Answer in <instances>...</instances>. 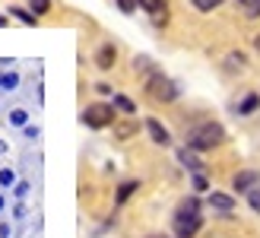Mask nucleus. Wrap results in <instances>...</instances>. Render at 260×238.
Returning a JSON list of instances; mask_svg holds the SVG:
<instances>
[{
	"instance_id": "1",
	"label": "nucleus",
	"mask_w": 260,
	"mask_h": 238,
	"mask_svg": "<svg viewBox=\"0 0 260 238\" xmlns=\"http://www.w3.org/2000/svg\"><path fill=\"white\" fill-rule=\"evenodd\" d=\"M222 143H225V127L219 121H200L184 137V146L193 153H210V150H219Z\"/></svg>"
},
{
	"instance_id": "2",
	"label": "nucleus",
	"mask_w": 260,
	"mask_h": 238,
	"mask_svg": "<svg viewBox=\"0 0 260 238\" xmlns=\"http://www.w3.org/2000/svg\"><path fill=\"white\" fill-rule=\"evenodd\" d=\"M172 229H175V238H193L203 229V216H200V200L197 197H184V200L178 203L175 216H172Z\"/></svg>"
},
{
	"instance_id": "3",
	"label": "nucleus",
	"mask_w": 260,
	"mask_h": 238,
	"mask_svg": "<svg viewBox=\"0 0 260 238\" xmlns=\"http://www.w3.org/2000/svg\"><path fill=\"white\" fill-rule=\"evenodd\" d=\"M143 92H146L152 102H162V105H172V102L181 99V86L172 76H165L162 70H152V73L143 76Z\"/></svg>"
},
{
	"instance_id": "4",
	"label": "nucleus",
	"mask_w": 260,
	"mask_h": 238,
	"mask_svg": "<svg viewBox=\"0 0 260 238\" xmlns=\"http://www.w3.org/2000/svg\"><path fill=\"white\" fill-rule=\"evenodd\" d=\"M80 121L89 130H105V127H111L118 121V108H114L111 102H92V105H86L80 111Z\"/></svg>"
},
{
	"instance_id": "5",
	"label": "nucleus",
	"mask_w": 260,
	"mask_h": 238,
	"mask_svg": "<svg viewBox=\"0 0 260 238\" xmlns=\"http://www.w3.org/2000/svg\"><path fill=\"white\" fill-rule=\"evenodd\" d=\"M111 134H114V140H118V143L134 140V137L140 134V117H137V114H121L118 121L111 124Z\"/></svg>"
},
{
	"instance_id": "6",
	"label": "nucleus",
	"mask_w": 260,
	"mask_h": 238,
	"mask_svg": "<svg viewBox=\"0 0 260 238\" xmlns=\"http://www.w3.org/2000/svg\"><path fill=\"white\" fill-rule=\"evenodd\" d=\"M146 134H149V140L155 143V146H162V150H168L172 146V134H168V127L159 121V117H146Z\"/></svg>"
},
{
	"instance_id": "7",
	"label": "nucleus",
	"mask_w": 260,
	"mask_h": 238,
	"mask_svg": "<svg viewBox=\"0 0 260 238\" xmlns=\"http://www.w3.org/2000/svg\"><path fill=\"white\" fill-rule=\"evenodd\" d=\"M260 184V171L257 168H241L235 178H232V191L235 194H248V191H254Z\"/></svg>"
},
{
	"instance_id": "8",
	"label": "nucleus",
	"mask_w": 260,
	"mask_h": 238,
	"mask_svg": "<svg viewBox=\"0 0 260 238\" xmlns=\"http://www.w3.org/2000/svg\"><path fill=\"white\" fill-rule=\"evenodd\" d=\"M95 70H102V73H108L114 64H118V45H111V42H105V45H99V51H95Z\"/></svg>"
},
{
	"instance_id": "9",
	"label": "nucleus",
	"mask_w": 260,
	"mask_h": 238,
	"mask_svg": "<svg viewBox=\"0 0 260 238\" xmlns=\"http://www.w3.org/2000/svg\"><path fill=\"white\" fill-rule=\"evenodd\" d=\"M140 10H146L152 16V25L168 22V0H140Z\"/></svg>"
},
{
	"instance_id": "10",
	"label": "nucleus",
	"mask_w": 260,
	"mask_h": 238,
	"mask_svg": "<svg viewBox=\"0 0 260 238\" xmlns=\"http://www.w3.org/2000/svg\"><path fill=\"white\" fill-rule=\"evenodd\" d=\"M178 162L184 165L190 175H197V171H206V165H203V159H200V153H193V150H187V146H181L178 150Z\"/></svg>"
},
{
	"instance_id": "11",
	"label": "nucleus",
	"mask_w": 260,
	"mask_h": 238,
	"mask_svg": "<svg viewBox=\"0 0 260 238\" xmlns=\"http://www.w3.org/2000/svg\"><path fill=\"white\" fill-rule=\"evenodd\" d=\"M206 203H210L213 210H219V213H232V210H235V197H232V194H222V191H210Z\"/></svg>"
},
{
	"instance_id": "12",
	"label": "nucleus",
	"mask_w": 260,
	"mask_h": 238,
	"mask_svg": "<svg viewBox=\"0 0 260 238\" xmlns=\"http://www.w3.org/2000/svg\"><path fill=\"white\" fill-rule=\"evenodd\" d=\"M140 191V181L137 178H127V181H121L118 184V191H114V203H118V206H124L127 200H130V197H134Z\"/></svg>"
},
{
	"instance_id": "13",
	"label": "nucleus",
	"mask_w": 260,
	"mask_h": 238,
	"mask_svg": "<svg viewBox=\"0 0 260 238\" xmlns=\"http://www.w3.org/2000/svg\"><path fill=\"white\" fill-rule=\"evenodd\" d=\"M222 64H225L229 73H241V70H248V54H241V51H229Z\"/></svg>"
},
{
	"instance_id": "14",
	"label": "nucleus",
	"mask_w": 260,
	"mask_h": 238,
	"mask_svg": "<svg viewBox=\"0 0 260 238\" xmlns=\"http://www.w3.org/2000/svg\"><path fill=\"white\" fill-rule=\"evenodd\" d=\"M19 89V70L4 67L0 70V92H16Z\"/></svg>"
},
{
	"instance_id": "15",
	"label": "nucleus",
	"mask_w": 260,
	"mask_h": 238,
	"mask_svg": "<svg viewBox=\"0 0 260 238\" xmlns=\"http://www.w3.org/2000/svg\"><path fill=\"white\" fill-rule=\"evenodd\" d=\"M111 105L118 108V114H137V102L130 99V96H124V92H114V96H111Z\"/></svg>"
},
{
	"instance_id": "16",
	"label": "nucleus",
	"mask_w": 260,
	"mask_h": 238,
	"mask_svg": "<svg viewBox=\"0 0 260 238\" xmlns=\"http://www.w3.org/2000/svg\"><path fill=\"white\" fill-rule=\"evenodd\" d=\"M260 108V92H248L241 102H238V117H248Z\"/></svg>"
},
{
	"instance_id": "17",
	"label": "nucleus",
	"mask_w": 260,
	"mask_h": 238,
	"mask_svg": "<svg viewBox=\"0 0 260 238\" xmlns=\"http://www.w3.org/2000/svg\"><path fill=\"white\" fill-rule=\"evenodd\" d=\"M7 16L19 19L22 25H29V29H32V25H38V16H35L32 10H25V7H10V10H7Z\"/></svg>"
},
{
	"instance_id": "18",
	"label": "nucleus",
	"mask_w": 260,
	"mask_h": 238,
	"mask_svg": "<svg viewBox=\"0 0 260 238\" xmlns=\"http://www.w3.org/2000/svg\"><path fill=\"white\" fill-rule=\"evenodd\" d=\"M235 7L244 13V19H260V0H235Z\"/></svg>"
},
{
	"instance_id": "19",
	"label": "nucleus",
	"mask_w": 260,
	"mask_h": 238,
	"mask_svg": "<svg viewBox=\"0 0 260 238\" xmlns=\"http://www.w3.org/2000/svg\"><path fill=\"white\" fill-rule=\"evenodd\" d=\"M7 124H10V127H19V130H22L25 124H29V111H25V108H13V111L7 114Z\"/></svg>"
},
{
	"instance_id": "20",
	"label": "nucleus",
	"mask_w": 260,
	"mask_h": 238,
	"mask_svg": "<svg viewBox=\"0 0 260 238\" xmlns=\"http://www.w3.org/2000/svg\"><path fill=\"white\" fill-rule=\"evenodd\" d=\"M155 67H152V61L146 57V54H140V57H134V73L137 76H146V73H152Z\"/></svg>"
},
{
	"instance_id": "21",
	"label": "nucleus",
	"mask_w": 260,
	"mask_h": 238,
	"mask_svg": "<svg viewBox=\"0 0 260 238\" xmlns=\"http://www.w3.org/2000/svg\"><path fill=\"white\" fill-rule=\"evenodd\" d=\"M190 184H193V191H197V194H210V191H213L203 171H197V175H190Z\"/></svg>"
},
{
	"instance_id": "22",
	"label": "nucleus",
	"mask_w": 260,
	"mask_h": 238,
	"mask_svg": "<svg viewBox=\"0 0 260 238\" xmlns=\"http://www.w3.org/2000/svg\"><path fill=\"white\" fill-rule=\"evenodd\" d=\"M193 10H200V13H213L216 7H222V0H190Z\"/></svg>"
},
{
	"instance_id": "23",
	"label": "nucleus",
	"mask_w": 260,
	"mask_h": 238,
	"mask_svg": "<svg viewBox=\"0 0 260 238\" xmlns=\"http://www.w3.org/2000/svg\"><path fill=\"white\" fill-rule=\"evenodd\" d=\"M29 10L35 13V16H48V10H51V0H29Z\"/></svg>"
},
{
	"instance_id": "24",
	"label": "nucleus",
	"mask_w": 260,
	"mask_h": 238,
	"mask_svg": "<svg viewBox=\"0 0 260 238\" xmlns=\"http://www.w3.org/2000/svg\"><path fill=\"white\" fill-rule=\"evenodd\" d=\"M16 184V168H0V188H13Z\"/></svg>"
},
{
	"instance_id": "25",
	"label": "nucleus",
	"mask_w": 260,
	"mask_h": 238,
	"mask_svg": "<svg viewBox=\"0 0 260 238\" xmlns=\"http://www.w3.org/2000/svg\"><path fill=\"white\" fill-rule=\"evenodd\" d=\"M29 191H32L29 181H16V184H13V197H16V200H25V197H29Z\"/></svg>"
},
{
	"instance_id": "26",
	"label": "nucleus",
	"mask_w": 260,
	"mask_h": 238,
	"mask_svg": "<svg viewBox=\"0 0 260 238\" xmlns=\"http://www.w3.org/2000/svg\"><path fill=\"white\" fill-rule=\"evenodd\" d=\"M118 10L124 13V16H134V13L140 10V0H118Z\"/></svg>"
},
{
	"instance_id": "27",
	"label": "nucleus",
	"mask_w": 260,
	"mask_h": 238,
	"mask_svg": "<svg viewBox=\"0 0 260 238\" xmlns=\"http://www.w3.org/2000/svg\"><path fill=\"white\" fill-rule=\"evenodd\" d=\"M22 137L25 140H38V137H42V127H38V124H25L22 127Z\"/></svg>"
},
{
	"instance_id": "28",
	"label": "nucleus",
	"mask_w": 260,
	"mask_h": 238,
	"mask_svg": "<svg viewBox=\"0 0 260 238\" xmlns=\"http://www.w3.org/2000/svg\"><path fill=\"white\" fill-rule=\"evenodd\" d=\"M244 197H248V203H251V210H254V213H260V188L248 191V194H244Z\"/></svg>"
},
{
	"instance_id": "29",
	"label": "nucleus",
	"mask_w": 260,
	"mask_h": 238,
	"mask_svg": "<svg viewBox=\"0 0 260 238\" xmlns=\"http://www.w3.org/2000/svg\"><path fill=\"white\" fill-rule=\"evenodd\" d=\"M13 235V229H10V222L7 219H0V238H10Z\"/></svg>"
},
{
	"instance_id": "30",
	"label": "nucleus",
	"mask_w": 260,
	"mask_h": 238,
	"mask_svg": "<svg viewBox=\"0 0 260 238\" xmlns=\"http://www.w3.org/2000/svg\"><path fill=\"white\" fill-rule=\"evenodd\" d=\"M95 92H99V96H114V89H111V86H105V83H99V86H95Z\"/></svg>"
},
{
	"instance_id": "31",
	"label": "nucleus",
	"mask_w": 260,
	"mask_h": 238,
	"mask_svg": "<svg viewBox=\"0 0 260 238\" xmlns=\"http://www.w3.org/2000/svg\"><path fill=\"white\" fill-rule=\"evenodd\" d=\"M7 25H10V16H7V13H0V29H7Z\"/></svg>"
},
{
	"instance_id": "32",
	"label": "nucleus",
	"mask_w": 260,
	"mask_h": 238,
	"mask_svg": "<svg viewBox=\"0 0 260 238\" xmlns=\"http://www.w3.org/2000/svg\"><path fill=\"white\" fill-rule=\"evenodd\" d=\"M4 153H10V143H7L4 137H0V156H4Z\"/></svg>"
},
{
	"instance_id": "33",
	"label": "nucleus",
	"mask_w": 260,
	"mask_h": 238,
	"mask_svg": "<svg viewBox=\"0 0 260 238\" xmlns=\"http://www.w3.org/2000/svg\"><path fill=\"white\" fill-rule=\"evenodd\" d=\"M7 206V197H4V191H0V210H4Z\"/></svg>"
},
{
	"instance_id": "34",
	"label": "nucleus",
	"mask_w": 260,
	"mask_h": 238,
	"mask_svg": "<svg viewBox=\"0 0 260 238\" xmlns=\"http://www.w3.org/2000/svg\"><path fill=\"white\" fill-rule=\"evenodd\" d=\"M254 48H257V51H260V35H257V38H254Z\"/></svg>"
},
{
	"instance_id": "35",
	"label": "nucleus",
	"mask_w": 260,
	"mask_h": 238,
	"mask_svg": "<svg viewBox=\"0 0 260 238\" xmlns=\"http://www.w3.org/2000/svg\"><path fill=\"white\" fill-rule=\"evenodd\" d=\"M146 238H168V235H159V232H155V235H146Z\"/></svg>"
}]
</instances>
